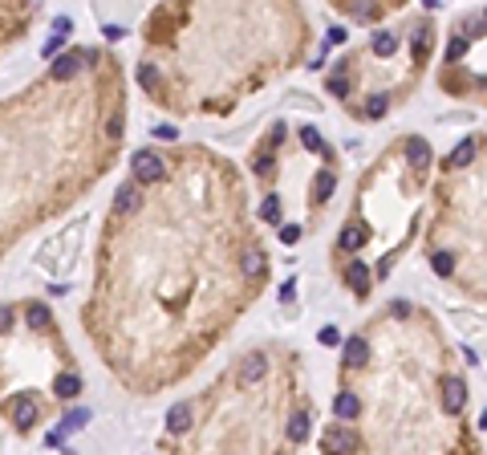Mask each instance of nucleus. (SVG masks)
Segmentation results:
<instances>
[{
	"mask_svg": "<svg viewBox=\"0 0 487 455\" xmlns=\"http://www.w3.org/2000/svg\"><path fill=\"white\" fill-rule=\"evenodd\" d=\"M272 285L248 175L211 143L130 151L77 309L93 358L134 399L183 386Z\"/></svg>",
	"mask_w": 487,
	"mask_h": 455,
	"instance_id": "obj_1",
	"label": "nucleus"
},
{
	"mask_svg": "<svg viewBox=\"0 0 487 455\" xmlns=\"http://www.w3.org/2000/svg\"><path fill=\"white\" fill-rule=\"evenodd\" d=\"M130 130V77L110 45L73 41L0 94V264L110 179Z\"/></svg>",
	"mask_w": 487,
	"mask_h": 455,
	"instance_id": "obj_2",
	"label": "nucleus"
},
{
	"mask_svg": "<svg viewBox=\"0 0 487 455\" xmlns=\"http://www.w3.org/2000/svg\"><path fill=\"white\" fill-rule=\"evenodd\" d=\"M317 455H484L467 370L435 309L390 297L341 341Z\"/></svg>",
	"mask_w": 487,
	"mask_h": 455,
	"instance_id": "obj_3",
	"label": "nucleus"
},
{
	"mask_svg": "<svg viewBox=\"0 0 487 455\" xmlns=\"http://www.w3.org/2000/svg\"><path fill=\"white\" fill-rule=\"evenodd\" d=\"M313 13L297 0H167L139 21L134 86L167 118H232L313 57Z\"/></svg>",
	"mask_w": 487,
	"mask_h": 455,
	"instance_id": "obj_4",
	"label": "nucleus"
},
{
	"mask_svg": "<svg viewBox=\"0 0 487 455\" xmlns=\"http://www.w3.org/2000/svg\"><path fill=\"white\" fill-rule=\"evenodd\" d=\"M317 431L304 350L260 337L167 407L155 455H301Z\"/></svg>",
	"mask_w": 487,
	"mask_h": 455,
	"instance_id": "obj_5",
	"label": "nucleus"
},
{
	"mask_svg": "<svg viewBox=\"0 0 487 455\" xmlns=\"http://www.w3.org/2000/svg\"><path fill=\"white\" fill-rule=\"evenodd\" d=\"M435 167L439 151L431 139L402 130L353 179L346 216L329 244V272L349 293V301H373L415 240H422Z\"/></svg>",
	"mask_w": 487,
	"mask_h": 455,
	"instance_id": "obj_6",
	"label": "nucleus"
},
{
	"mask_svg": "<svg viewBox=\"0 0 487 455\" xmlns=\"http://www.w3.org/2000/svg\"><path fill=\"white\" fill-rule=\"evenodd\" d=\"M86 394V370L57 309L24 293L0 301V423L17 439H37L70 419Z\"/></svg>",
	"mask_w": 487,
	"mask_h": 455,
	"instance_id": "obj_7",
	"label": "nucleus"
},
{
	"mask_svg": "<svg viewBox=\"0 0 487 455\" xmlns=\"http://www.w3.org/2000/svg\"><path fill=\"white\" fill-rule=\"evenodd\" d=\"M244 175L256 199V219L277 244L297 248L333 212L341 192V151L325 139L321 126L268 122L244 155Z\"/></svg>",
	"mask_w": 487,
	"mask_h": 455,
	"instance_id": "obj_8",
	"label": "nucleus"
},
{
	"mask_svg": "<svg viewBox=\"0 0 487 455\" xmlns=\"http://www.w3.org/2000/svg\"><path fill=\"white\" fill-rule=\"evenodd\" d=\"M422 256L435 281L487 305V130L463 134L439 159Z\"/></svg>",
	"mask_w": 487,
	"mask_h": 455,
	"instance_id": "obj_9",
	"label": "nucleus"
},
{
	"mask_svg": "<svg viewBox=\"0 0 487 455\" xmlns=\"http://www.w3.org/2000/svg\"><path fill=\"white\" fill-rule=\"evenodd\" d=\"M439 53V21L431 8H406L378 24L366 41L346 45L325 70V94L357 126H378L418 94Z\"/></svg>",
	"mask_w": 487,
	"mask_h": 455,
	"instance_id": "obj_10",
	"label": "nucleus"
},
{
	"mask_svg": "<svg viewBox=\"0 0 487 455\" xmlns=\"http://www.w3.org/2000/svg\"><path fill=\"white\" fill-rule=\"evenodd\" d=\"M37 21H41L37 0H0V57L21 49L24 37L37 29Z\"/></svg>",
	"mask_w": 487,
	"mask_h": 455,
	"instance_id": "obj_11",
	"label": "nucleus"
},
{
	"mask_svg": "<svg viewBox=\"0 0 487 455\" xmlns=\"http://www.w3.org/2000/svg\"><path fill=\"white\" fill-rule=\"evenodd\" d=\"M329 13L333 17H341V21L349 24H366V29H378V24L394 21V17H402L406 13V0H333L329 4Z\"/></svg>",
	"mask_w": 487,
	"mask_h": 455,
	"instance_id": "obj_12",
	"label": "nucleus"
}]
</instances>
